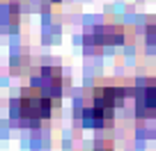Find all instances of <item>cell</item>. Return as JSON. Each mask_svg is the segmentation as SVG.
Masks as SVG:
<instances>
[{
    "instance_id": "obj_1",
    "label": "cell",
    "mask_w": 156,
    "mask_h": 151,
    "mask_svg": "<svg viewBox=\"0 0 156 151\" xmlns=\"http://www.w3.org/2000/svg\"><path fill=\"white\" fill-rule=\"evenodd\" d=\"M51 112H53V98L32 87L9 101V117L21 126H37L51 117Z\"/></svg>"
},
{
    "instance_id": "obj_2",
    "label": "cell",
    "mask_w": 156,
    "mask_h": 151,
    "mask_svg": "<svg viewBox=\"0 0 156 151\" xmlns=\"http://www.w3.org/2000/svg\"><path fill=\"white\" fill-rule=\"evenodd\" d=\"M131 89L133 98H136V117L151 119L156 115V78H151V76L136 78Z\"/></svg>"
},
{
    "instance_id": "obj_3",
    "label": "cell",
    "mask_w": 156,
    "mask_h": 151,
    "mask_svg": "<svg viewBox=\"0 0 156 151\" xmlns=\"http://www.w3.org/2000/svg\"><path fill=\"white\" fill-rule=\"evenodd\" d=\"M30 87L41 92V94H46V96H51L53 101H58L62 96V87H64V78H62L60 67H41L32 76Z\"/></svg>"
},
{
    "instance_id": "obj_4",
    "label": "cell",
    "mask_w": 156,
    "mask_h": 151,
    "mask_svg": "<svg viewBox=\"0 0 156 151\" xmlns=\"http://www.w3.org/2000/svg\"><path fill=\"white\" fill-rule=\"evenodd\" d=\"M129 94H133L131 87H122V85H97L92 92V103L108 110H115L119 105L122 98H126Z\"/></svg>"
},
{
    "instance_id": "obj_5",
    "label": "cell",
    "mask_w": 156,
    "mask_h": 151,
    "mask_svg": "<svg viewBox=\"0 0 156 151\" xmlns=\"http://www.w3.org/2000/svg\"><path fill=\"white\" fill-rule=\"evenodd\" d=\"M124 41V30L117 25H99L90 34H85V44L92 46H117Z\"/></svg>"
},
{
    "instance_id": "obj_6",
    "label": "cell",
    "mask_w": 156,
    "mask_h": 151,
    "mask_svg": "<svg viewBox=\"0 0 156 151\" xmlns=\"http://www.w3.org/2000/svg\"><path fill=\"white\" fill-rule=\"evenodd\" d=\"M112 112L115 110H108V108H101L97 103H90L80 110V119H83V126L90 128H103L112 122Z\"/></svg>"
},
{
    "instance_id": "obj_7",
    "label": "cell",
    "mask_w": 156,
    "mask_h": 151,
    "mask_svg": "<svg viewBox=\"0 0 156 151\" xmlns=\"http://www.w3.org/2000/svg\"><path fill=\"white\" fill-rule=\"evenodd\" d=\"M21 21V12L16 5H2L0 7V25L9 32V30H14L16 25H19Z\"/></svg>"
},
{
    "instance_id": "obj_8",
    "label": "cell",
    "mask_w": 156,
    "mask_h": 151,
    "mask_svg": "<svg viewBox=\"0 0 156 151\" xmlns=\"http://www.w3.org/2000/svg\"><path fill=\"white\" fill-rule=\"evenodd\" d=\"M145 39H147V44H149L151 48H156V23H149V25H147Z\"/></svg>"
},
{
    "instance_id": "obj_9",
    "label": "cell",
    "mask_w": 156,
    "mask_h": 151,
    "mask_svg": "<svg viewBox=\"0 0 156 151\" xmlns=\"http://www.w3.org/2000/svg\"><path fill=\"white\" fill-rule=\"evenodd\" d=\"M94 151H112V149H110V146H97Z\"/></svg>"
},
{
    "instance_id": "obj_10",
    "label": "cell",
    "mask_w": 156,
    "mask_h": 151,
    "mask_svg": "<svg viewBox=\"0 0 156 151\" xmlns=\"http://www.w3.org/2000/svg\"><path fill=\"white\" fill-rule=\"evenodd\" d=\"M53 2H58V0H53Z\"/></svg>"
}]
</instances>
